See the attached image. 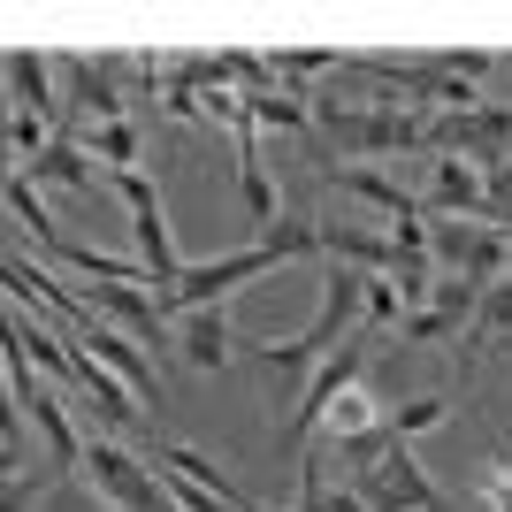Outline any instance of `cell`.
Wrapping results in <instances>:
<instances>
[{"label": "cell", "mask_w": 512, "mask_h": 512, "mask_svg": "<svg viewBox=\"0 0 512 512\" xmlns=\"http://www.w3.org/2000/svg\"><path fill=\"white\" fill-rule=\"evenodd\" d=\"M0 360H8V406L39 421L46 451H54V467H62V474H69V467H85V444H92V436H85L77 421H69V406H62L69 390H46L39 375H31V352H23L16 337H8V352H0Z\"/></svg>", "instance_id": "6da1fadb"}, {"label": "cell", "mask_w": 512, "mask_h": 512, "mask_svg": "<svg viewBox=\"0 0 512 512\" xmlns=\"http://www.w3.org/2000/svg\"><path fill=\"white\" fill-rule=\"evenodd\" d=\"M107 184H115V199L130 207L138 260H146V276L161 283V299H169L176 283H184V260H176V245H169V214H161V192L146 184V169H123V176H107Z\"/></svg>", "instance_id": "7a4b0ae2"}, {"label": "cell", "mask_w": 512, "mask_h": 512, "mask_svg": "<svg viewBox=\"0 0 512 512\" xmlns=\"http://www.w3.org/2000/svg\"><path fill=\"white\" fill-rule=\"evenodd\" d=\"M85 467H92V490L115 497L123 512H176L169 490H161V474H153L138 451H123L115 436H92V444H85Z\"/></svg>", "instance_id": "3957f363"}, {"label": "cell", "mask_w": 512, "mask_h": 512, "mask_svg": "<svg viewBox=\"0 0 512 512\" xmlns=\"http://www.w3.org/2000/svg\"><path fill=\"white\" fill-rule=\"evenodd\" d=\"M360 497H367V512H451L444 490L421 474V459H413L406 444H390L383 459L360 474Z\"/></svg>", "instance_id": "277c9868"}, {"label": "cell", "mask_w": 512, "mask_h": 512, "mask_svg": "<svg viewBox=\"0 0 512 512\" xmlns=\"http://www.w3.org/2000/svg\"><path fill=\"white\" fill-rule=\"evenodd\" d=\"M260 268H276V253H268V245H245V253H222V260H199V268H184V283H176L169 299V321L176 314H192V306H222L237 291V283H253Z\"/></svg>", "instance_id": "5b68a950"}, {"label": "cell", "mask_w": 512, "mask_h": 512, "mask_svg": "<svg viewBox=\"0 0 512 512\" xmlns=\"http://www.w3.org/2000/svg\"><path fill=\"white\" fill-rule=\"evenodd\" d=\"M428 214H451V222H482L490 214V192H482V161L467 153H428V192H421Z\"/></svg>", "instance_id": "8992f818"}, {"label": "cell", "mask_w": 512, "mask_h": 512, "mask_svg": "<svg viewBox=\"0 0 512 512\" xmlns=\"http://www.w3.org/2000/svg\"><path fill=\"white\" fill-rule=\"evenodd\" d=\"M92 306H100V314L115 321L123 337H138V344H146L153 360H161V352L176 344V321H169V306L153 299V291H138V283H100V291H92Z\"/></svg>", "instance_id": "52a82bcc"}, {"label": "cell", "mask_w": 512, "mask_h": 512, "mask_svg": "<svg viewBox=\"0 0 512 512\" xmlns=\"http://www.w3.org/2000/svg\"><path fill=\"white\" fill-rule=\"evenodd\" d=\"M62 77H69V92H77L85 130L92 123H130V115H123V92H115V62H77V54H62Z\"/></svg>", "instance_id": "ba28073f"}, {"label": "cell", "mask_w": 512, "mask_h": 512, "mask_svg": "<svg viewBox=\"0 0 512 512\" xmlns=\"http://www.w3.org/2000/svg\"><path fill=\"white\" fill-rule=\"evenodd\" d=\"M237 192H245V214L260 222V237L283 222V199H276V184H268V153H260V130H245V123H237Z\"/></svg>", "instance_id": "9c48e42d"}, {"label": "cell", "mask_w": 512, "mask_h": 512, "mask_svg": "<svg viewBox=\"0 0 512 512\" xmlns=\"http://www.w3.org/2000/svg\"><path fill=\"white\" fill-rule=\"evenodd\" d=\"M329 184H337L344 199H367V207H383L390 222H398V214H421V199H413L398 176H383L375 161H337V169H329Z\"/></svg>", "instance_id": "30bf717a"}, {"label": "cell", "mask_w": 512, "mask_h": 512, "mask_svg": "<svg viewBox=\"0 0 512 512\" xmlns=\"http://www.w3.org/2000/svg\"><path fill=\"white\" fill-rule=\"evenodd\" d=\"M176 344H184L192 367H222L230 360V306H192V314H176Z\"/></svg>", "instance_id": "8fae6325"}, {"label": "cell", "mask_w": 512, "mask_h": 512, "mask_svg": "<svg viewBox=\"0 0 512 512\" xmlns=\"http://www.w3.org/2000/svg\"><path fill=\"white\" fill-rule=\"evenodd\" d=\"M54 69L46 54H8V100H16V115H39V123H54Z\"/></svg>", "instance_id": "7c38bea8"}, {"label": "cell", "mask_w": 512, "mask_h": 512, "mask_svg": "<svg viewBox=\"0 0 512 512\" xmlns=\"http://www.w3.org/2000/svg\"><path fill=\"white\" fill-rule=\"evenodd\" d=\"M31 184H62V192H100V161H92V153L62 130V138H54V146L31 161Z\"/></svg>", "instance_id": "4fadbf2b"}, {"label": "cell", "mask_w": 512, "mask_h": 512, "mask_svg": "<svg viewBox=\"0 0 512 512\" xmlns=\"http://www.w3.org/2000/svg\"><path fill=\"white\" fill-rule=\"evenodd\" d=\"M69 138H77V146H85L107 176L138 169V123H92V130H69Z\"/></svg>", "instance_id": "5bb4252c"}, {"label": "cell", "mask_w": 512, "mask_h": 512, "mask_svg": "<svg viewBox=\"0 0 512 512\" xmlns=\"http://www.w3.org/2000/svg\"><path fill=\"white\" fill-rule=\"evenodd\" d=\"M153 459H161V467H176V474H192L199 490H214V497H222V505H237V512H253V505H245V490H237L230 474L214 467L207 451H192V444H161V451H153Z\"/></svg>", "instance_id": "9a60e30c"}, {"label": "cell", "mask_w": 512, "mask_h": 512, "mask_svg": "<svg viewBox=\"0 0 512 512\" xmlns=\"http://www.w3.org/2000/svg\"><path fill=\"white\" fill-rule=\"evenodd\" d=\"M8 214H16L23 230L39 237L46 253H54V245H62V230H54V214H46V199H39V184H31V176H23V169H8Z\"/></svg>", "instance_id": "2e32d148"}, {"label": "cell", "mask_w": 512, "mask_h": 512, "mask_svg": "<svg viewBox=\"0 0 512 512\" xmlns=\"http://www.w3.org/2000/svg\"><path fill=\"white\" fill-rule=\"evenodd\" d=\"M413 306L398 291V276H367V306H360V329H398Z\"/></svg>", "instance_id": "e0dca14e"}, {"label": "cell", "mask_w": 512, "mask_h": 512, "mask_svg": "<svg viewBox=\"0 0 512 512\" xmlns=\"http://www.w3.org/2000/svg\"><path fill=\"white\" fill-rule=\"evenodd\" d=\"M444 421H451V398H444V390H428V398H406V406H398L390 436H398V444H413V436H428V428H444Z\"/></svg>", "instance_id": "ac0fdd59"}, {"label": "cell", "mask_w": 512, "mask_h": 512, "mask_svg": "<svg viewBox=\"0 0 512 512\" xmlns=\"http://www.w3.org/2000/svg\"><path fill=\"white\" fill-rule=\"evenodd\" d=\"M62 512H123V505H115V497H100V490H69Z\"/></svg>", "instance_id": "d6986e66"}, {"label": "cell", "mask_w": 512, "mask_h": 512, "mask_svg": "<svg viewBox=\"0 0 512 512\" xmlns=\"http://www.w3.org/2000/svg\"><path fill=\"white\" fill-rule=\"evenodd\" d=\"M497 467H505V474H512V444H505V459H497Z\"/></svg>", "instance_id": "ffe728a7"}]
</instances>
